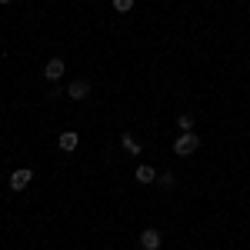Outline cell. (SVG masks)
<instances>
[{"mask_svg":"<svg viewBox=\"0 0 250 250\" xmlns=\"http://www.w3.org/2000/svg\"><path fill=\"white\" fill-rule=\"evenodd\" d=\"M30 180H34V173L27 170V167H20V170H14V177H10V187H14V190H23Z\"/></svg>","mask_w":250,"mask_h":250,"instance_id":"2","label":"cell"},{"mask_svg":"<svg viewBox=\"0 0 250 250\" xmlns=\"http://www.w3.org/2000/svg\"><path fill=\"white\" fill-rule=\"evenodd\" d=\"M120 144H124V150H127V154H140V144H137V140H134L130 134H124V137H120Z\"/></svg>","mask_w":250,"mask_h":250,"instance_id":"8","label":"cell"},{"mask_svg":"<svg viewBox=\"0 0 250 250\" xmlns=\"http://www.w3.org/2000/svg\"><path fill=\"white\" fill-rule=\"evenodd\" d=\"M0 3H10V0H0Z\"/></svg>","mask_w":250,"mask_h":250,"instance_id":"12","label":"cell"},{"mask_svg":"<svg viewBox=\"0 0 250 250\" xmlns=\"http://www.w3.org/2000/svg\"><path fill=\"white\" fill-rule=\"evenodd\" d=\"M114 10L117 14H130L134 10V0H114Z\"/></svg>","mask_w":250,"mask_h":250,"instance_id":"10","label":"cell"},{"mask_svg":"<svg viewBox=\"0 0 250 250\" xmlns=\"http://www.w3.org/2000/svg\"><path fill=\"white\" fill-rule=\"evenodd\" d=\"M157 184H160L164 190H173V184H177V177H173V173H164V177H157Z\"/></svg>","mask_w":250,"mask_h":250,"instance_id":"11","label":"cell"},{"mask_svg":"<svg viewBox=\"0 0 250 250\" xmlns=\"http://www.w3.org/2000/svg\"><path fill=\"white\" fill-rule=\"evenodd\" d=\"M177 127H180L184 134H187V130H193V117L190 114H180V117H177Z\"/></svg>","mask_w":250,"mask_h":250,"instance_id":"9","label":"cell"},{"mask_svg":"<svg viewBox=\"0 0 250 250\" xmlns=\"http://www.w3.org/2000/svg\"><path fill=\"white\" fill-rule=\"evenodd\" d=\"M200 147V137L193 134V130H187V134H180L177 137V144H173V154H180V157H190L193 150Z\"/></svg>","mask_w":250,"mask_h":250,"instance_id":"1","label":"cell"},{"mask_svg":"<svg viewBox=\"0 0 250 250\" xmlns=\"http://www.w3.org/2000/svg\"><path fill=\"white\" fill-rule=\"evenodd\" d=\"M137 180H140V184H154L157 180V170L154 167H150V164H140V167H137V173H134Z\"/></svg>","mask_w":250,"mask_h":250,"instance_id":"6","label":"cell"},{"mask_svg":"<svg viewBox=\"0 0 250 250\" xmlns=\"http://www.w3.org/2000/svg\"><path fill=\"white\" fill-rule=\"evenodd\" d=\"M43 77H47V80H60V77H63V60L54 57L47 67H43Z\"/></svg>","mask_w":250,"mask_h":250,"instance_id":"4","label":"cell"},{"mask_svg":"<svg viewBox=\"0 0 250 250\" xmlns=\"http://www.w3.org/2000/svg\"><path fill=\"white\" fill-rule=\"evenodd\" d=\"M87 94H90V83H87V80H74V83L67 87V97H70V100H83Z\"/></svg>","mask_w":250,"mask_h":250,"instance_id":"3","label":"cell"},{"mask_svg":"<svg viewBox=\"0 0 250 250\" xmlns=\"http://www.w3.org/2000/svg\"><path fill=\"white\" fill-rule=\"evenodd\" d=\"M77 134H70V130H67V134H60V150H77Z\"/></svg>","mask_w":250,"mask_h":250,"instance_id":"7","label":"cell"},{"mask_svg":"<svg viewBox=\"0 0 250 250\" xmlns=\"http://www.w3.org/2000/svg\"><path fill=\"white\" fill-rule=\"evenodd\" d=\"M140 247H144V250H157V247H160V233H157V230H144V233H140Z\"/></svg>","mask_w":250,"mask_h":250,"instance_id":"5","label":"cell"}]
</instances>
